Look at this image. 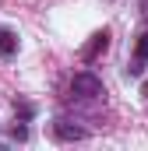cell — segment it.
<instances>
[{
  "instance_id": "obj_8",
  "label": "cell",
  "mask_w": 148,
  "mask_h": 151,
  "mask_svg": "<svg viewBox=\"0 0 148 151\" xmlns=\"http://www.w3.org/2000/svg\"><path fill=\"white\" fill-rule=\"evenodd\" d=\"M145 102H148V81H145Z\"/></svg>"
},
{
  "instance_id": "obj_7",
  "label": "cell",
  "mask_w": 148,
  "mask_h": 151,
  "mask_svg": "<svg viewBox=\"0 0 148 151\" xmlns=\"http://www.w3.org/2000/svg\"><path fill=\"white\" fill-rule=\"evenodd\" d=\"M14 113L21 116V119H28V116H32V106H28V102H14Z\"/></svg>"
},
{
  "instance_id": "obj_4",
  "label": "cell",
  "mask_w": 148,
  "mask_h": 151,
  "mask_svg": "<svg viewBox=\"0 0 148 151\" xmlns=\"http://www.w3.org/2000/svg\"><path fill=\"white\" fill-rule=\"evenodd\" d=\"M145 60H148V35H141V39H138V49H134L131 74H141V70H145Z\"/></svg>"
},
{
  "instance_id": "obj_3",
  "label": "cell",
  "mask_w": 148,
  "mask_h": 151,
  "mask_svg": "<svg viewBox=\"0 0 148 151\" xmlns=\"http://www.w3.org/2000/svg\"><path fill=\"white\" fill-rule=\"evenodd\" d=\"M53 137L57 141H85V127H78L71 119H57L53 123Z\"/></svg>"
},
{
  "instance_id": "obj_2",
  "label": "cell",
  "mask_w": 148,
  "mask_h": 151,
  "mask_svg": "<svg viewBox=\"0 0 148 151\" xmlns=\"http://www.w3.org/2000/svg\"><path fill=\"white\" fill-rule=\"evenodd\" d=\"M106 46H110V32L102 28V32H95V35L88 39V46L81 49V60H85V63H92L99 53H106Z\"/></svg>"
},
{
  "instance_id": "obj_5",
  "label": "cell",
  "mask_w": 148,
  "mask_h": 151,
  "mask_svg": "<svg viewBox=\"0 0 148 151\" xmlns=\"http://www.w3.org/2000/svg\"><path fill=\"white\" fill-rule=\"evenodd\" d=\"M18 53V35L11 28H0V56H14Z\"/></svg>"
},
{
  "instance_id": "obj_6",
  "label": "cell",
  "mask_w": 148,
  "mask_h": 151,
  "mask_svg": "<svg viewBox=\"0 0 148 151\" xmlns=\"http://www.w3.org/2000/svg\"><path fill=\"white\" fill-rule=\"evenodd\" d=\"M11 137H14V141H28V127H25V123H14V127H11Z\"/></svg>"
},
{
  "instance_id": "obj_1",
  "label": "cell",
  "mask_w": 148,
  "mask_h": 151,
  "mask_svg": "<svg viewBox=\"0 0 148 151\" xmlns=\"http://www.w3.org/2000/svg\"><path fill=\"white\" fill-rule=\"evenodd\" d=\"M71 95H78V99H99L102 95V81L95 74H88V70H81V74L71 77Z\"/></svg>"
}]
</instances>
